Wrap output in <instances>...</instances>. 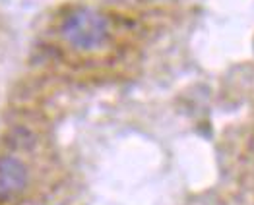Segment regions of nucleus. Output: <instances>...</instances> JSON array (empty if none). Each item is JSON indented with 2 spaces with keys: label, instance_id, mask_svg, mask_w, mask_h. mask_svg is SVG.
Instances as JSON below:
<instances>
[{
  "label": "nucleus",
  "instance_id": "f257e3e1",
  "mask_svg": "<svg viewBox=\"0 0 254 205\" xmlns=\"http://www.w3.org/2000/svg\"><path fill=\"white\" fill-rule=\"evenodd\" d=\"M63 41L80 52H95L103 49L111 37V21L93 6H78L61 21Z\"/></svg>",
  "mask_w": 254,
  "mask_h": 205
},
{
  "label": "nucleus",
  "instance_id": "f03ea898",
  "mask_svg": "<svg viewBox=\"0 0 254 205\" xmlns=\"http://www.w3.org/2000/svg\"><path fill=\"white\" fill-rule=\"evenodd\" d=\"M29 184L27 166L20 159L4 155L0 157V200H12L20 196Z\"/></svg>",
  "mask_w": 254,
  "mask_h": 205
}]
</instances>
